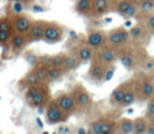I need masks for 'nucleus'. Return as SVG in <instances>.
<instances>
[{
  "label": "nucleus",
  "instance_id": "17",
  "mask_svg": "<svg viewBox=\"0 0 154 134\" xmlns=\"http://www.w3.org/2000/svg\"><path fill=\"white\" fill-rule=\"evenodd\" d=\"M46 24H47V21H43V19L32 21L31 27H30V29H29V31L26 34L29 40H30V42L43 40V34H45Z\"/></svg>",
  "mask_w": 154,
  "mask_h": 134
},
{
  "label": "nucleus",
  "instance_id": "23",
  "mask_svg": "<svg viewBox=\"0 0 154 134\" xmlns=\"http://www.w3.org/2000/svg\"><path fill=\"white\" fill-rule=\"evenodd\" d=\"M118 132V121L111 117H101V134H113Z\"/></svg>",
  "mask_w": 154,
  "mask_h": 134
},
{
  "label": "nucleus",
  "instance_id": "38",
  "mask_svg": "<svg viewBox=\"0 0 154 134\" xmlns=\"http://www.w3.org/2000/svg\"><path fill=\"white\" fill-rule=\"evenodd\" d=\"M88 132L89 133H93V134H101V117L90 122L89 127H88Z\"/></svg>",
  "mask_w": 154,
  "mask_h": 134
},
{
  "label": "nucleus",
  "instance_id": "13",
  "mask_svg": "<svg viewBox=\"0 0 154 134\" xmlns=\"http://www.w3.org/2000/svg\"><path fill=\"white\" fill-rule=\"evenodd\" d=\"M12 25H13V30L14 33H20V34H28L32 19L30 16H28L26 13H19V14H12Z\"/></svg>",
  "mask_w": 154,
  "mask_h": 134
},
{
  "label": "nucleus",
  "instance_id": "25",
  "mask_svg": "<svg viewBox=\"0 0 154 134\" xmlns=\"http://www.w3.org/2000/svg\"><path fill=\"white\" fill-rule=\"evenodd\" d=\"M148 118L146 116H137L134 118V134H147Z\"/></svg>",
  "mask_w": 154,
  "mask_h": 134
},
{
  "label": "nucleus",
  "instance_id": "10",
  "mask_svg": "<svg viewBox=\"0 0 154 134\" xmlns=\"http://www.w3.org/2000/svg\"><path fill=\"white\" fill-rule=\"evenodd\" d=\"M85 43L95 51L107 45V31L102 29H91L85 36Z\"/></svg>",
  "mask_w": 154,
  "mask_h": 134
},
{
  "label": "nucleus",
  "instance_id": "19",
  "mask_svg": "<svg viewBox=\"0 0 154 134\" xmlns=\"http://www.w3.org/2000/svg\"><path fill=\"white\" fill-rule=\"evenodd\" d=\"M82 62L78 59V57L72 53V52H67L65 53V57H64V63H63V70L64 72H70V71H75L77 70L79 66H81Z\"/></svg>",
  "mask_w": 154,
  "mask_h": 134
},
{
  "label": "nucleus",
  "instance_id": "28",
  "mask_svg": "<svg viewBox=\"0 0 154 134\" xmlns=\"http://www.w3.org/2000/svg\"><path fill=\"white\" fill-rule=\"evenodd\" d=\"M134 1H135V0H119V1H117L116 4H113L112 11L123 17V14L125 13V11L129 8V6H130Z\"/></svg>",
  "mask_w": 154,
  "mask_h": 134
},
{
  "label": "nucleus",
  "instance_id": "4",
  "mask_svg": "<svg viewBox=\"0 0 154 134\" xmlns=\"http://www.w3.org/2000/svg\"><path fill=\"white\" fill-rule=\"evenodd\" d=\"M71 94L75 98L77 109L79 111H89L94 105V99L90 94V92L82 85V83H75L71 88Z\"/></svg>",
  "mask_w": 154,
  "mask_h": 134
},
{
  "label": "nucleus",
  "instance_id": "11",
  "mask_svg": "<svg viewBox=\"0 0 154 134\" xmlns=\"http://www.w3.org/2000/svg\"><path fill=\"white\" fill-rule=\"evenodd\" d=\"M54 100L61 107V110H64L70 116L72 113H75L76 111H78L77 105H76V101H75V98L72 97L71 92H61V93H59V94L55 95Z\"/></svg>",
  "mask_w": 154,
  "mask_h": 134
},
{
  "label": "nucleus",
  "instance_id": "37",
  "mask_svg": "<svg viewBox=\"0 0 154 134\" xmlns=\"http://www.w3.org/2000/svg\"><path fill=\"white\" fill-rule=\"evenodd\" d=\"M144 116L148 120H154V97H152L149 100H147V106H146Z\"/></svg>",
  "mask_w": 154,
  "mask_h": 134
},
{
  "label": "nucleus",
  "instance_id": "8",
  "mask_svg": "<svg viewBox=\"0 0 154 134\" xmlns=\"http://www.w3.org/2000/svg\"><path fill=\"white\" fill-rule=\"evenodd\" d=\"M64 37V28L57 22H48L45 28L43 41L47 43H58Z\"/></svg>",
  "mask_w": 154,
  "mask_h": 134
},
{
  "label": "nucleus",
  "instance_id": "6",
  "mask_svg": "<svg viewBox=\"0 0 154 134\" xmlns=\"http://www.w3.org/2000/svg\"><path fill=\"white\" fill-rule=\"evenodd\" d=\"M129 42H131V40H130L129 29L126 28L117 27L107 31V45L116 47V48H120L128 45Z\"/></svg>",
  "mask_w": 154,
  "mask_h": 134
},
{
  "label": "nucleus",
  "instance_id": "41",
  "mask_svg": "<svg viewBox=\"0 0 154 134\" xmlns=\"http://www.w3.org/2000/svg\"><path fill=\"white\" fill-rule=\"evenodd\" d=\"M147 134H154V120H148Z\"/></svg>",
  "mask_w": 154,
  "mask_h": 134
},
{
  "label": "nucleus",
  "instance_id": "1",
  "mask_svg": "<svg viewBox=\"0 0 154 134\" xmlns=\"http://www.w3.org/2000/svg\"><path fill=\"white\" fill-rule=\"evenodd\" d=\"M119 51V57L118 60L122 63V65L131 71H136L137 69L141 68L143 60L148 57L144 46L129 42L128 45L118 48Z\"/></svg>",
  "mask_w": 154,
  "mask_h": 134
},
{
  "label": "nucleus",
  "instance_id": "33",
  "mask_svg": "<svg viewBox=\"0 0 154 134\" xmlns=\"http://www.w3.org/2000/svg\"><path fill=\"white\" fill-rule=\"evenodd\" d=\"M141 70L146 74H150V75H154V57H147L142 65H141Z\"/></svg>",
  "mask_w": 154,
  "mask_h": 134
},
{
  "label": "nucleus",
  "instance_id": "16",
  "mask_svg": "<svg viewBox=\"0 0 154 134\" xmlns=\"http://www.w3.org/2000/svg\"><path fill=\"white\" fill-rule=\"evenodd\" d=\"M70 52L75 53L82 63L90 62V60L95 57V49L91 48L89 45H87L85 41H84L83 43H78V45L73 46V47L70 49Z\"/></svg>",
  "mask_w": 154,
  "mask_h": 134
},
{
  "label": "nucleus",
  "instance_id": "44",
  "mask_svg": "<svg viewBox=\"0 0 154 134\" xmlns=\"http://www.w3.org/2000/svg\"><path fill=\"white\" fill-rule=\"evenodd\" d=\"M8 1H24L25 2V0H8Z\"/></svg>",
  "mask_w": 154,
  "mask_h": 134
},
{
  "label": "nucleus",
  "instance_id": "34",
  "mask_svg": "<svg viewBox=\"0 0 154 134\" xmlns=\"http://www.w3.org/2000/svg\"><path fill=\"white\" fill-rule=\"evenodd\" d=\"M64 57H65V53H58V54H54L52 57H48V60H46L51 66H63V63H64Z\"/></svg>",
  "mask_w": 154,
  "mask_h": 134
},
{
  "label": "nucleus",
  "instance_id": "15",
  "mask_svg": "<svg viewBox=\"0 0 154 134\" xmlns=\"http://www.w3.org/2000/svg\"><path fill=\"white\" fill-rule=\"evenodd\" d=\"M30 43V40L26 34H20V33H13L11 40H10V48L13 54H18L25 49V47Z\"/></svg>",
  "mask_w": 154,
  "mask_h": 134
},
{
  "label": "nucleus",
  "instance_id": "20",
  "mask_svg": "<svg viewBox=\"0 0 154 134\" xmlns=\"http://www.w3.org/2000/svg\"><path fill=\"white\" fill-rule=\"evenodd\" d=\"M94 8V0H76L75 11L83 17H91Z\"/></svg>",
  "mask_w": 154,
  "mask_h": 134
},
{
  "label": "nucleus",
  "instance_id": "29",
  "mask_svg": "<svg viewBox=\"0 0 154 134\" xmlns=\"http://www.w3.org/2000/svg\"><path fill=\"white\" fill-rule=\"evenodd\" d=\"M154 12V0H138V14H147Z\"/></svg>",
  "mask_w": 154,
  "mask_h": 134
},
{
  "label": "nucleus",
  "instance_id": "31",
  "mask_svg": "<svg viewBox=\"0 0 154 134\" xmlns=\"http://www.w3.org/2000/svg\"><path fill=\"white\" fill-rule=\"evenodd\" d=\"M64 70L60 66H51L49 65V70H48V83L51 82H57L58 80L61 78V76L64 75Z\"/></svg>",
  "mask_w": 154,
  "mask_h": 134
},
{
  "label": "nucleus",
  "instance_id": "24",
  "mask_svg": "<svg viewBox=\"0 0 154 134\" xmlns=\"http://www.w3.org/2000/svg\"><path fill=\"white\" fill-rule=\"evenodd\" d=\"M34 71L36 72L40 82H46L48 83V70H49V64L47 62H43L40 59V62L32 66Z\"/></svg>",
  "mask_w": 154,
  "mask_h": 134
},
{
  "label": "nucleus",
  "instance_id": "3",
  "mask_svg": "<svg viewBox=\"0 0 154 134\" xmlns=\"http://www.w3.org/2000/svg\"><path fill=\"white\" fill-rule=\"evenodd\" d=\"M134 78L138 101H147L154 97V75L141 71Z\"/></svg>",
  "mask_w": 154,
  "mask_h": 134
},
{
  "label": "nucleus",
  "instance_id": "30",
  "mask_svg": "<svg viewBox=\"0 0 154 134\" xmlns=\"http://www.w3.org/2000/svg\"><path fill=\"white\" fill-rule=\"evenodd\" d=\"M26 5L24 1H10L8 4V14L12 16V14H19V13H24L25 8H26Z\"/></svg>",
  "mask_w": 154,
  "mask_h": 134
},
{
  "label": "nucleus",
  "instance_id": "27",
  "mask_svg": "<svg viewBox=\"0 0 154 134\" xmlns=\"http://www.w3.org/2000/svg\"><path fill=\"white\" fill-rule=\"evenodd\" d=\"M136 19L138 22H141L147 28V30L150 33L152 36H154V12L142 14V16H137Z\"/></svg>",
  "mask_w": 154,
  "mask_h": 134
},
{
  "label": "nucleus",
  "instance_id": "36",
  "mask_svg": "<svg viewBox=\"0 0 154 134\" xmlns=\"http://www.w3.org/2000/svg\"><path fill=\"white\" fill-rule=\"evenodd\" d=\"M0 30H13L12 18L10 14H5L0 17Z\"/></svg>",
  "mask_w": 154,
  "mask_h": 134
},
{
  "label": "nucleus",
  "instance_id": "40",
  "mask_svg": "<svg viewBox=\"0 0 154 134\" xmlns=\"http://www.w3.org/2000/svg\"><path fill=\"white\" fill-rule=\"evenodd\" d=\"M114 71H116V66H114V64L108 65V66H107V70H106V74H105V78H103V81H105V82H106V81H109V80L113 77Z\"/></svg>",
  "mask_w": 154,
  "mask_h": 134
},
{
  "label": "nucleus",
  "instance_id": "42",
  "mask_svg": "<svg viewBox=\"0 0 154 134\" xmlns=\"http://www.w3.org/2000/svg\"><path fill=\"white\" fill-rule=\"evenodd\" d=\"M34 0H25V4H31Z\"/></svg>",
  "mask_w": 154,
  "mask_h": 134
},
{
  "label": "nucleus",
  "instance_id": "21",
  "mask_svg": "<svg viewBox=\"0 0 154 134\" xmlns=\"http://www.w3.org/2000/svg\"><path fill=\"white\" fill-rule=\"evenodd\" d=\"M136 100H137V94H136V88H135V78L132 77V82L129 86V88H128V91H126V93H125L118 109H124V107L131 106Z\"/></svg>",
  "mask_w": 154,
  "mask_h": 134
},
{
  "label": "nucleus",
  "instance_id": "18",
  "mask_svg": "<svg viewBox=\"0 0 154 134\" xmlns=\"http://www.w3.org/2000/svg\"><path fill=\"white\" fill-rule=\"evenodd\" d=\"M112 11V2L111 0H94V8H93V18H100Z\"/></svg>",
  "mask_w": 154,
  "mask_h": 134
},
{
  "label": "nucleus",
  "instance_id": "26",
  "mask_svg": "<svg viewBox=\"0 0 154 134\" xmlns=\"http://www.w3.org/2000/svg\"><path fill=\"white\" fill-rule=\"evenodd\" d=\"M118 132L123 134H131L134 133V118L122 117L118 121Z\"/></svg>",
  "mask_w": 154,
  "mask_h": 134
},
{
  "label": "nucleus",
  "instance_id": "32",
  "mask_svg": "<svg viewBox=\"0 0 154 134\" xmlns=\"http://www.w3.org/2000/svg\"><path fill=\"white\" fill-rule=\"evenodd\" d=\"M137 14H138V0H135V1L129 6V8L125 11V13L123 14V18L131 19V18H136Z\"/></svg>",
  "mask_w": 154,
  "mask_h": 134
},
{
  "label": "nucleus",
  "instance_id": "35",
  "mask_svg": "<svg viewBox=\"0 0 154 134\" xmlns=\"http://www.w3.org/2000/svg\"><path fill=\"white\" fill-rule=\"evenodd\" d=\"M13 30H0V47H7L13 35Z\"/></svg>",
  "mask_w": 154,
  "mask_h": 134
},
{
  "label": "nucleus",
  "instance_id": "12",
  "mask_svg": "<svg viewBox=\"0 0 154 134\" xmlns=\"http://www.w3.org/2000/svg\"><path fill=\"white\" fill-rule=\"evenodd\" d=\"M118 57H119L118 48L112 47L109 45H106V46H103V47H101V48L95 51V58H97L99 60H101L106 65L114 64L118 60Z\"/></svg>",
  "mask_w": 154,
  "mask_h": 134
},
{
  "label": "nucleus",
  "instance_id": "7",
  "mask_svg": "<svg viewBox=\"0 0 154 134\" xmlns=\"http://www.w3.org/2000/svg\"><path fill=\"white\" fill-rule=\"evenodd\" d=\"M129 34H130V40L134 43L146 47V45H148L150 42L152 35L141 22H137L135 25H132L129 29Z\"/></svg>",
  "mask_w": 154,
  "mask_h": 134
},
{
  "label": "nucleus",
  "instance_id": "2",
  "mask_svg": "<svg viewBox=\"0 0 154 134\" xmlns=\"http://www.w3.org/2000/svg\"><path fill=\"white\" fill-rule=\"evenodd\" d=\"M24 98L30 107H35V109L46 107V105L52 100V94L48 83L40 82L38 85L26 88Z\"/></svg>",
  "mask_w": 154,
  "mask_h": 134
},
{
  "label": "nucleus",
  "instance_id": "22",
  "mask_svg": "<svg viewBox=\"0 0 154 134\" xmlns=\"http://www.w3.org/2000/svg\"><path fill=\"white\" fill-rule=\"evenodd\" d=\"M38 83H40V80H38L36 72L34 71V69H31V70H29V71L19 80L18 86H19V88H22V89H26V88L32 87V86L38 85Z\"/></svg>",
  "mask_w": 154,
  "mask_h": 134
},
{
  "label": "nucleus",
  "instance_id": "43",
  "mask_svg": "<svg viewBox=\"0 0 154 134\" xmlns=\"http://www.w3.org/2000/svg\"><path fill=\"white\" fill-rule=\"evenodd\" d=\"M117 1H119V0H111V2H112V6H113V4H116Z\"/></svg>",
  "mask_w": 154,
  "mask_h": 134
},
{
  "label": "nucleus",
  "instance_id": "5",
  "mask_svg": "<svg viewBox=\"0 0 154 134\" xmlns=\"http://www.w3.org/2000/svg\"><path fill=\"white\" fill-rule=\"evenodd\" d=\"M45 117H46L47 123L59 124V123L66 122L67 118L70 117V115H67L64 110H61V107L57 104V101L54 99H52L45 107Z\"/></svg>",
  "mask_w": 154,
  "mask_h": 134
},
{
  "label": "nucleus",
  "instance_id": "39",
  "mask_svg": "<svg viewBox=\"0 0 154 134\" xmlns=\"http://www.w3.org/2000/svg\"><path fill=\"white\" fill-rule=\"evenodd\" d=\"M25 59H26V62L31 65V66H34V65H36L38 62H40V57H37L36 54H34V53H31V52H28V53H25Z\"/></svg>",
  "mask_w": 154,
  "mask_h": 134
},
{
  "label": "nucleus",
  "instance_id": "14",
  "mask_svg": "<svg viewBox=\"0 0 154 134\" xmlns=\"http://www.w3.org/2000/svg\"><path fill=\"white\" fill-rule=\"evenodd\" d=\"M131 82H132V78H129V80L119 83L113 89V92L109 95V104H111V106L119 107V105H120V103H122V100H123V98H124V95H125L129 86L131 85Z\"/></svg>",
  "mask_w": 154,
  "mask_h": 134
},
{
  "label": "nucleus",
  "instance_id": "9",
  "mask_svg": "<svg viewBox=\"0 0 154 134\" xmlns=\"http://www.w3.org/2000/svg\"><path fill=\"white\" fill-rule=\"evenodd\" d=\"M107 66L108 65H106L105 63H102L101 60H99L97 58L94 57L90 60V65H89V69H88V72H87L88 78L94 83L102 82L103 78H105V74H106Z\"/></svg>",
  "mask_w": 154,
  "mask_h": 134
}]
</instances>
